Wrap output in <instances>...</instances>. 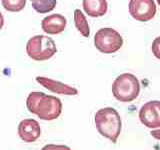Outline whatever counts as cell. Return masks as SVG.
<instances>
[{"label": "cell", "mask_w": 160, "mask_h": 150, "mask_svg": "<svg viewBox=\"0 0 160 150\" xmlns=\"http://www.w3.org/2000/svg\"><path fill=\"white\" fill-rule=\"evenodd\" d=\"M26 52L30 58L36 61H44L57 52L54 40L45 35H36L30 38L26 44Z\"/></svg>", "instance_id": "3"}, {"label": "cell", "mask_w": 160, "mask_h": 150, "mask_svg": "<svg viewBox=\"0 0 160 150\" xmlns=\"http://www.w3.org/2000/svg\"><path fill=\"white\" fill-rule=\"evenodd\" d=\"M129 12L134 19L146 22L155 16L156 5L154 0H130Z\"/></svg>", "instance_id": "6"}, {"label": "cell", "mask_w": 160, "mask_h": 150, "mask_svg": "<svg viewBox=\"0 0 160 150\" xmlns=\"http://www.w3.org/2000/svg\"><path fill=\"white\" fill-rule=\"evenodd\" d=\"M66 18L63 15L55 13L46 16L41 22L43 31L47 34H59L64 31L66 27Z\"/></svg>", "instance_id": "10"}, {"label": "cell", "mask_w": 160, "mask_h": 150, "mask_svg": "<svg viewBox=\"0 0 160 150\" xmlns=\"http://www.w3.org/2000/svg\"><path fill=\"white\" fill-rule=\"evenodd\" d=\"M94 45L98 51L105 54H111L122 47L123 39L115 29L105 27L99 29L95 34Z\"/></svg>", "instance_id": "4"}, {"label": "cell", "mask_w": 160, "mask_h": 150, "mask_svg": "<svg viewBox=\"0 0 160 150\" xmlns=\"http://www.w3.org/2000/svg\"><path fill=\"white\" fill-rule=\"evenodd\" d=\"M62 112L61 100L56 96L44 94L40 99L36 109V115L45 121L57 119Z\"/></svg>", "instance_id": "5"}, {"label": "cell", "mask_w": 160, "mask_h": 150, "mask_svg": "<svg viewBox=\"0 0 160 150\" xmlns=\"http://www.w3.org/2000/svg\"><path fill=\"white\" fill-rule=\"evenodd\" d=\"M139 119L148 128L160 127V101L153 100L145 103L139 111Z\"/></svg>", "instance_id": "7"}, {"label": "cell", "mask_w": 160, "mask_h": 150, "mask_svg": "<svg viewBox=\"0 0 160 150\" xmlns=\"http://www.w3.org/2000/svg\"><path fill=\"white\" fill-rule=\"evenodd\" d=\"M74 23H75V27L77 28L78 31L84 37H89L90 28L87 22V19L80 9L74 10Z\"/></svg>", "instance_id": "12"}, {"label": "cell", "mask_w": 160, "mask_h": 150, "mask_svg": "<svg viewBox=\"0 0 160 150\" xmlns=\"http://www.w3.org/2000/svg\"><path fill=\"white\" fill-rule=\"evenodd\" d=\"M32 7L38 13H48L56 7V0H30Z\"/></svg>", "instance_id": "13"}, {"label": "cell", "mask_w": 160, "mask_h": 150, "mask_svg": "<svg viewBox=\"0 0 160 150\" xmlns=\"http://www.w3.org/2000/svg\"><path fill=\"white\" fill-rule=\"evenodd\" d=\"M151 49H152V52L154 54V56L160 60V36L154 39Z\"/></svg>", "instance_id": "16"}, {"label": "cell", "mask_w": 160, "mask_h": 150, "mask_svg": "<svg viewBox=\"0 0 160 150\" xmlns=\"http://www.w3.org/2000/svg\"><path fill=\"white\" fill-rule=\"evenodd\" d=\"M3 7L10 12H19L25 7L26 0H1Z\"/></svg>", "instance_id": "15"}, {"label": "cell", "mask_w": 160, "mask_h": 150, "mask_svg": "<svg viewBox=\"0 0 160 150\" xmlns=\"http://www.w3.org/2000/svg\"><path fill=\"white\" fill-rule=\"evenodd\" d=\"M45 93L43 92H37V91H34L31 92L27 97L26 100V106L27 109L29 110V112H31L32 114L36 115V109L38 106V103L40 101V99L43 96Z\"/></svg>", "instance_id": "14"}, {"label": "cell", "mask_w": 160, "mask_h": 150, "mask_svg": "<svg viewBox=\"0 0 160 150\" xmlns=\"http://www.w3.org/2000/svg\"><path fill=\"white\" fill-rule=\"evenodd\" d=\"M150 134H151L154 138L160 140V130L159 129L158 130H152V131L150 132Z\"/></svg>", "instance_id": "18"}, {"label": "cell", "mask_w": 160, "mask_h": 150, "mask_svg": "<svg viewBox=\"0 0 160 150\" xmlns=\"http://www.w3.org/2000/svg\"><path fill=\"white\" fill-rule=\"evenodd\" d=\"M36 80L39 84H41L43 87L48 89L49 91L57 94H63V95H76L78 94V90L74 87L69 86V85L62 83L57 80L50 79L48 77L43 76H37Z\"/></svg>", "instance_id": "9"}, {"label": "cell", "mask_w": 160, "mask_h": 150, "mask_svg": "<svg viewBox=\"0 0 160 150\" xmlns=\"http://www.w3.org/2000/svg\"><path fill=\"white\" fill-rule=\"evenodd\" d=\"M41 150H71L66 145H56V144H47Z\"/></svg>", "instance_id": "17"}, {"label": "cell", "mask_w": 160, "mask_h": 150, "mask_svg": "<svg viewBox=\"0 0 160 150\" xmlns=\"http://www.w3.org/2000/svg\"><path fill=\"white\" fill-rule=\"evenodd\" d=\"M157 2H158V4L160 5V0H157Z\"/></svg>", "instance_id": "20"}, {"label": "cell", "mask_w": 160, "mask_h": 150, "mask_svg": "<svg viewBox=\"0 0 160 150\" xmlns=\"http://www.w3.org/2000/svg\"><path fill=\"white\" fill-rule=\"evenodd\" d=\"M140 92V83L137 77L131 73H123L114 80L112 84L113 96L121 102H131Z\"/></svg>", "instance_id": "2"}, {"label": "cell", "mask_w": 160, "mask_h": 150, "mask_svg": "<svg viewBox=\"0 0 160 150\" xmlns=\"http://www.w3.org/2000/svg\"><path fill=\"white\" fill-rule=\"evenodd\" d=\"M83 9L90 17H101L107 12L106 0H83Z\"/></svg>", "instance_id": "11"}, {"label": "cell", "mask_w": 160, "mask_h": 150, "mask_svg": "<svg viewBox=\"0 0 160 150\" xmlns=\"http://www.w3.org/2000/svg\"><path fill=\"white\" fill-rule=\"evenodd\" d=\"M40 133V125L34 119H24L18 125V135L24 142H35L39 138Z\"/></svg>", "instance_id": "8"}, {"label": "cell", "mask_w": 160, "mask_h": 150, "mask_svg": "<svg viewBox=\"0 0 160 150\" xmlns=\"http://www.w3.org/2000/svg\"><path fill=\"white\" fill-rule=\"evenodd\" d=\"M3 25H4V17H3V15H2V13L0 12V30L2 29V27H3Z\"/></svg>", "instance_id": "19"}, {"label": "cell", "mask_w": 160, "mask_h": 150, "mask_svg": "<svg viewBox=\"0 0 160 150\" xmlns=\"http://www.w3.org/2000/svg\"><path fill=\"white\" fill-rule=\"evenodd\" d=\"M94 121L98 132L102 136L116 143L121 132V118L117 110L112 107L100 109L95 114Z\"/></svg>", "instance_id": "1"}]
</instances>
